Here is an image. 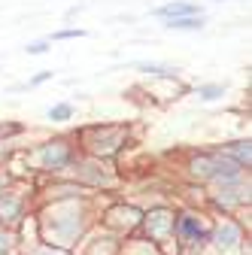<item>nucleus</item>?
<instances>
[{
  "label": "nucleus",
  "mask_w": 252,
  "mask_h": 255,
  "mask_svg": "<svg viewBox=\"0 0 252 255\" xmlns=\"http://www.w3.org/2000/svg\"><path fill=\"white\" fill-rule=\"evenodd\" d=\"M192 173L198 179H234L240 173V167L231 158H222V155H201V158H195Z\"/></svg>",
  "instance_id": "nucleus-1"
},
{
  "label": "nucleus",
  "mask_w": 252,
  "mask_h": 255,
  "mask_svg": "<svg viewBox=\"0 0 252 255\" xmlns=\"http://www.w3.org/2000/svg\"><path fill=\"white\" fill-rule=\"evenodd\" d=\"M37 158L43 161V167L61 170V167H67V161H70V149L61 143V140H55V143H46V146L37 152Z\"/></svg>",
  "instance_id": "nucleus-2"
},
{
  "label": "nucleus",
  "mask_w": 252,
  "mask_h": 255,
  "mask_svg": "<svg viewBox=\"0 0 252 255\" xmlns=\"http://www.w3.org/2000/svg\"><path fill=\"white\" fill-rule=\"evenodd\" d=\"M146 228H149V234H152L155 240H164V237L173 231V216H170V213H164V210H158V213H149V219H146Z\"/></svg>",
  "instance_id": "nucleus-3"
},
{
  "label": "nucleus",
  "mask_w": 252,
  "mask_h": 255,
  "mask_svg": "<svg viewBox=\"0 0 252 255\" xmlns=\"http://www.w3.org/2000/svg\"><path fill=\"white\" fill-rule=\"evenodd\" d=\"M155 15H161V18H188V15H201V9L195 3H167V6H158L155 9Z\"/></svg>",
  "instance_id": "nucleus-4"
},
{
  "label": "nucleus",
  "mask_w": 252,
  "mask_h": 255,
  "mask_svg": "<svg viewBox=\"0 0 252 255\" xmlns=\"http://www.w3.org/2000/svg\"><path fill=\"white\" fill-rule=\"evenodd\" d=\"M176 228H179V234H182L185 240H192V243H198V240L204 237V228H201V222H195V216H182V219L176 222Z\"/></svg>",
  "instance_id": "nucleus-5"
},
{
  "label": "nucleus",
  "mask_w": 252,
  "mask_h": 255,
  "mask_svg": "<svg viewBox=\"0 0 252 255\" xmlns=\"http://www.w3.org/2000/svg\"><path fill=\"white\" fill-rule=\"evenodd\" d=\"M237 240H240V228H237V225H231V222L219 225V231H216V243H219V246L228 249V246H234Z\"/></svg>",
  "instance_id": "nucleus-6"
},
{
  "label": "nucleus",
  "mask_w": 252,
  "mask_h": 255,
  "mask_svg": "<svg viewBox=\"0 0 252 255\" xmlns=\"http://www.w3.org/2000/svg\"><path fill=\"white\" fill-rule=\"evenodd\" d=\"M228 152L234 155V164H237V167H249V161H252V149H249V140L231 143V146H228Z\"/></svg>",
  "instance_id": "nucleus-7"
},
{
  "label": "nucleus",
  "mask_w": 252,
  "mask_h": 255,
  "mask_svg": "<svg viewBox=\"0 0 252 255\" xmlns=\"http://www.w3.org/2000/svg\"><path fill=\"white\" fill-rule=\"evenodd\" d=\"M164 27H170V30H201V27H204V21H201V15H188V18H167V21H164Z\"/></svg>",
  "instance_id": "nucleus-8"
},
{
  "label": "nucleus",
  "mask_w": 252,
  "mask_h": 255,
  "mask_svg": "<svg viewBox=\"0 0 252 255\" xmlns=\"http://www.w3.org/2000/svg\"><path fill=\"white\" fill-rule=\"evenodd\" d=\"M18 213H21V204H18V201H12V198L0 201V219H3V222H12V219H18Z\"/></svg>",
  "instance_id": "nucleus-9"
},
{
  "label": "nucleus",
  "mask_w": 252,
  "mask_h": 255,
  "mask_svg": "<svg viewBox=\"0 0 252 255\" xmlns=\"http://www.w3.org/2000/svg\"><path fill=\"white\" fill-rule=\"evenodd\" d=\"M70 116H73V107H70V104H55V107L49 110V119H52V122H67Z\"/></svg>",
  "instance_id": "nucleus-10"
},
{
  "label": "nucleus",
  "mask_w": 252,
  "mask_h": 255,
  "mask_svg": "<svg viewBox=\"0 0 252 255\" xmlns=\"http://www.w3.org/2000/svg\"><path fill=\"white\" fill-rule=\"evenodd\" d=\"M143 73H155V76H173V67H164V64H140Z\"/></svg>",
  "instance_id": "nucleus-11"
},
{
  "label": "nucleus",
  "mask_w": 252,
  "mask_h": 255,
  "mask_svg": "<svg viewBox=\"0 0 252 255\" xmlns=\"http://www.w3.org/2000/svg\"><path fill=\"white\" fill-rule=\"evenodd\" d=\"M198 94L204 101H216V98H222V85H201Z\"/></svg>",
  "instance_id": "nucleus-12"
},
{
  "label": "nucleus",
  "mask_w": 252,
  "mask_h": 255,
  "mask_svg": "<svg viewBox=\"0 0 252 255\" xmlns=\"http://www.w3.org/2000/svg\"><path fill=\"white\" fill-rule=\"evenodd\" d=\"M73 37H85V30H73V27H67V30H58V34H52V40H73Z\"/></svg>",
  "instance_id": "nucleus-13"
},
{
  "label": "nucleus",
  "mask_w": 252,
  "mask_h": 255,
  "mask_svg": "<svg viewBox=\"0 0 252 255\" xmlns=\"http://www.w3.org/2000/svg\"><path fill=\"white\" fill-rule=\"evenodd\" d=\"M43 52H49V43L46 40H37V43L27 46V55H43Z\"/></svg>",
  "instance_id": "nucleus-14"
},
{
  "label": "nucleus",
  "mask_w": 252,
  "mask_h": 255,
  "mask_svg": "<svg viewBox=\"0 0 252 255\" xmlns=\"http://www.w3.org/2000/svg\"><path fill=\"white\" fill-rule=\"evenodd\" d=\"M46 79H52V70H46V73H37V76L30 79L27 85H40V82H46Z\"/></svg>",
  "instance_id": "nucleus-15"
},
{
  "label": "nucleus",
  "mask_w": 252,
  "mask_h": 255,
  "mask_svg": "<svg viewBox=\"0 0 252 255\" xmlns=\"http://www.w3.org/2000/svg\"><path fill=\"white\" fill-rule=\"evenodd\" d=\"M6 249H9V237H6V234H0V255H3Z\"/></svg>",
  "instance_id": "nucleus-16"
},
{
  "label": "nucleus",
  "mask_w": 252,
  "mask_h": 255,
  "mask_svg": "<svg viewBox=\"0 0 252 255\" xmlns=\"http://www.w3.org/2000/svg\"><path fill=\"white\" fill-rule=\"evenodd\" d=\"M0 185H3V173H0Z\"/></svg>",
  "instance_id": "nucleus-17"
}]
</instances>
